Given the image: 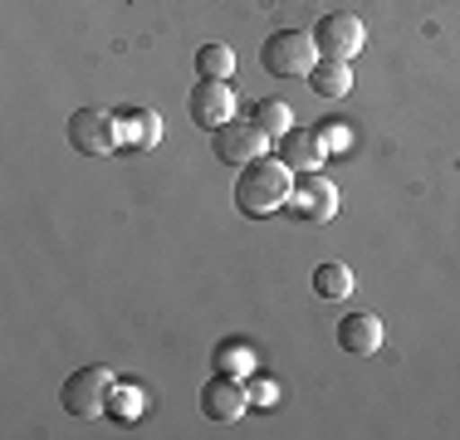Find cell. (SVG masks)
Masks as SVG:
<instances>
[{
    "mask_svg": "<svg viewBox=\"0 0 460 440\" xmlns=\"http://www.w3.org/2000/svg\"><path fill=\"white\" fill-rule=\"evenodd\" d=\"M289 191H294V172L284 167L279 157H255L235 176V206H240V216H250V220H265V216L284 211V206H289Z\"/></svg>",
    "mask_w": 460,
    "mask_h": 440,
    "instance_id": "cell-1",
    "label": "cell"
},
{
    "mask_svg": "<svg viewBox=\"0 0 460 440\" xmlns=\"http://www.w3.org/2000/svg\"><path fill=\"white\" fill-rule=\"evenodd\" d=\"M113 396H118V377H113V372H108V367H79L69 382H64L59 401H64V411L79 416V421H98V416L113 406Z\"/></svg>",
    "mask_w": 460,
    "mask_h": 440,
    "instance_id": "cell-2",
    "label": "cell"
},
{
    "mask_svg": "<svg viewBox=\"0 0 460 440\" xmlns=\"http://www.w3.org/2000/svg\"><path fill=\"white\" fill-rule=\"evenodd\" d=\"M260 64H265V74H275V79H309V69L319 64L314 35H304V30H279V35H270L260 44Z\"/></svg>",
    "mask_w": 460,
    "mask_h": 440,
    "instance_id": "cell-3",
    "label": "cell"
},
{
    "mask_svg": "<svg viewBox=\"0 0 460 440\" xmlns=\"http://www.w3.org/2000/svg\"><path fill=\"white\" fill-rule=\"evenodd\" d=\"M118 142H123V118L108 108H79L69 118V147L79 157H108Z\"/></svg>",
    "mask_w": 460,
    "mask_h": 440,
    "instance_id": "cell-4",
    "label": "cell"
},
{
    "mask_svg": "<svg viewBox=\"0 0 460 440\" xmlns=\"http://www.w3.org/2000/svg\"><path fill=\"white\" fill-rule=\"evenodd\" d=\"M294 220H309V225H323V220L338 216V186L328 181L323 172H299L289 191V206H284Z\"/></svg>",
    "mask_w": 460,
    "mask_h": 440,
    "instance_id": "cell-5",
    "label": "cell"
},
{
    "mask_svg": "<svg viewBox=\"0 0 460 440\" xmlns=\"http://www.w3.org/2000/svg\"><path fill=\"white\" fill-rule=\"evenodd\" d=\"M314 35V49H319V59H353L358 49H363V20L348 15V10H333V15H323L319 25L309 30Z\"/></svg>",
    "mask_w": 460,
    "mask_h": 440,
    "instance_id": "cell-6",
    "label": "cell"
},
{
    "mask_svg": "<svg viewBox=\"0 0 460 440\" xmlns=\"http://www.w3.org/2000/svg\"><path fill=\"white\" fill-rule=\"evenodd\" d=\"M186 113H191L196 128H226L230 118H235V88H230L226 79H201L186 93Z\"/></svg>",
    "mask_w": 460,
    "mask_h": 440,
    "instance_id": "cell-7",
    "label": "cell"
},
{
    "mask_svg": "<svg viewBox=\"0 0 460 440\" xmlns=\"http://www.w3.org/2000/svg\"><path fill=\"white\" fill-rule=\"evenodd\" d=\"M216 157H221L226 167H245V162L265 157V132L255 123H235V118H230L226 128H216Z\"/></svg>",
    "mask_w": 460,
    "mask_h": 440,
    "instance_id": "cell-8",
    "label": "cell"
},
{
    "mask_svg": "<svg viewBox=\"0 0 460 440\" xmlns=\"http://www.w3.org/2000/svg\"><path fill=\"white\" fill-rule=\"evenodd\" d=\"M250 406V387H240L230 372H216L201 392V416L206 421H235L240 411Z\"/></svg>",
    "mask_w": 460,
    "mask_h": 440,
    "instance_id": "cell-9",
    "label": "cell"
},
{
    "mask_svg": "<svg viewBox=\"0 0 460 440\" xmlns=\"http://www.w3.org/2000/svg\"><path fill=\"white\" fill-rule=\"evenodd\" d=\"M323 157H328V147H323V137L314 128H289L279 137V162L289 172H319Z\"/></svg>",
    "mask_w": 460,
    "mask_h": 440,
    "instance_id": "cell-10",
    "label": "cell"
},
{
    "mask_svg": "<svg viewBox=\"0 0 460 440\" xmlns=\"http://www.w3.org/2000/svg\"><path fill=\"white\" fill-rule=\"evenodd\" d=\"M382 338H387V328H382L377 313H348L343 323H338V343H343V352H353V357L382 352Z\"/></svg>",
    "mask_w": 460,
    "mask_h": 440,
    "instance_id": "cell-11",
    "label": "cell"
},
{
    "mask_svg": "<svg viewBox=\"0 0 460 440\" xmlns=\"http://www.w3.org/2000/svg\"><path fill=\"white\" fill-rule=\"evenodd\" d=\"M309 88L319 98H343L348 88H353V74H348V64L343 59H319L309 69Z\"/></svg>",
    "mask_w": 460,
    "mask_h": 440,
    "instance_id": "cell-12",
    "label": "cell"
},
{
    "mask_svg": "<svg viewBox=\"0 0 460 440\" xmlns=\"http://www.w3.org/2000/svg\"><path fill=\"white\" fill-rule=\"evenodd\" d=\"M314 294H319V299H348V294H353V269H348V264H319V269H314Z\"/></svg>",
    "mask_w": 460,
    "mask_h": 440,
    "instance_id": "cell-13",
    "label": "cell"
},
{
    "mask_svg": "<svg viewBox=\"0 0 460 440\" xmlns=\"http://www.w3.org/2000/svg\"><path fill=\"white\" fill-rule=\"evenodd\" d=\"M123 118V142H133V147H157L162 142V118L152 113H118Z\"/></svg>",
    "mask_w": 460,
    "mask_h": 440,
    "instance_id": "cell-14",
    "label": "cell"
},
{
    "mask_svg": "<svg viewBox=\"0 0 460 440\" xmlns=\"http://www.w3.org/2000/svg\"><path fill=\"white\" fill-rule=\"evenodd\" d=\"M196 74L201 79H230L235 74V49L230 44H201L196 49Z\"/></svg>",
    "mask_w": 460,
    "mask_h": 440,
    "instance_id": "cell-15",
    "label": "cell"
},
{
    "mask_svg": "<svg viewBox=\"0 0 460 440\" xmlns=\"http://www.w3.org/2000/svg\"><path fill=\"white\" fill-rule=\"evenodd\" d=\"M255 128L265 132V137H284V132H289V103H284V98H260Z\"/></svg>",
    "mask_w": 460,
    "mask_h": 440,
    "instance_id": "cell-16",
    "label": "cell"
},
{
    "mask_svg": "<svg viewBox=\"0 0 460 440\" xmlns=\"http://www.w3.org/2000/svg\"><path fill=\"white\" fill-rule=\"evenodd\" d=\"M250 401H260V406H275L279 401V387H275V382H250Z\"/></svg>",
    "mask_w": 460,
    "mask_h": 440,
    "instance_id": "cell-17",
    "label": "cell"
}]
</instances>
